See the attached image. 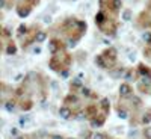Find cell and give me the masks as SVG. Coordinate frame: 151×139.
Segmentation results:
<instances>
[{
	"label": "cell",
	"mask_w": 151,
	"mask_h": 139,
	"mask_svg": "<svg viewBox=\"0 0 151 139\" xmlns=\"http://www.w3.org/2000/svg\"><path fill=\"white\" fill-rule=\"evenodd\" d=\"M64 32L68 36V40L71 41V44H76L86 32V23L79 21L76 18H68L64 23Z\"/></svg>",
	"instance_id": "1"
},
{
	"label": "cell",
	"mask_w": 151,
	"mask_h": 139,
	"mask_svg": "<svg viewBox=\"0 0 151 139\" xmlns=\"http://www.w3.org/2000/svg\"><path fill=\"white\" fill-rule=\"evenodd\" d=\"M70 65H71V55L67 53L65 50H60V52L55 53L50 58V62H48V67L56 73L67 71Z\"/></svg>",
	"instance_id": "2"
},
{
	"label": "cell",
	"mask_w": 151,
	"mask_h": 139,
	"mask_svg": "<svg viewBox=\"0 0 151 139\" xmlns=\"http://www.w3.org/2000/svg\"><path fill=\"white\" fill-rule=\"evenodd\" d=\"M116 59H118L116 50L109 47V48L103 50V52L95 58V64L101 68H113L116 64Z\"/></svg>",
	"instance_id": "3"
},
{
	"label": "cell",
	"mask_w": 151,
	"mask_h": 139,
	"mask_svg": "<svg viewBox=\"0 0 151 139\" xmlns=\"http://www.w3.org/2000/svg\"><path fill=\"white\" fill-rule=\"evenodd\" d=\"M48 50H50V53L52 55H55V53H58V52H60V50H65V44L62 42L60 40H52L48 42Z\"/></svg>",
	"instance_id": "4"
},
{
	"label": "cell",
	"mask_w": 151,
	"mask_h": 139,
	"mask_svg": "<svg viewBox=\"0 0 151 139\" xmlns=\"http://www.w3.org/2000/svg\"><path fill=\"white\" fill-rule=\"evenodd\" d=\"M98 112H100V106H97V104H88L85 107V117L88 120H94L98 115Z\"/></svg>",
	"instance_id": "5"
},
{
	"label": "cell",
	"mask_w": 151,
	"mask_h": 139,
	"mask_svg": "<svg viewBox=\"0 0 151 139\" xmlns=\"http://www.w3.org/2000/svg\"><path fill=\"white\" fill-rule=\"evenodd\" d=\"M30 11H32V5H29L26 2H20L17 6V12L20 17H27L30 14Z\"/></svg>",
	"instance_id": "6"
},
{
	"label": "cell",
	"mask_w": 151,
	"mask_h": 139,
	"mask_svg": "<svg viewBox=\"0 0 151 139\" xmlns=\"http://www.w3.org/2000/svg\"><path fill=\"white\" fill-rule=\"evenodd\" d=\"M106 118H107V113H104V112L100 110L98 115H97L94 120H91V122H92V125H95V127H101V125L106 122Z\"/></svg>",
	"instance_id": "7"
},
{
	"label": "cell",
	"mask_w": 151,
	"mask_h": 139,
	"mask_svg": "<svg viewBox=\"0 0 151 139\" xmlns=\"http://www.w3.org/2000/svg\"><path fill=\"white\" fill-rule=\"evenodd\" d=\"M119 95L121 97H132L133 95V88L129 83H121V86H119Z\"/></svg>",
	"instance_id": "8"
},
{
	"label": "cell",
	"mask_w": 151,
	"mask_h": 139,
	"mask_svg": "<svg viewBox=\"0 0 151 139\" xmlns=\"http://www.w3.org/2000/svg\"><path fill=\"white\" fill-rule=\"evenodd\" d=\"M18 106H20L21 110H30V109L33 107V102H32L30 98H21L20 103H18Z\"/></svg>",
	"instance_id": "9"
},
{
	"label": "cell",
	"mask_w": 151,
	"mask_h": 139,
	"mask_svg": "<svg viewBox=\"0 0 151 139\" xmlns=\"http://www.w3.org/2000/svg\"><path fill=\"white\" fill-rule=\"evenodd\" d=\"M59 115L64 118V120H70L71 118V115H73V110L70 109V106H62L60 109H59Z\"/></svg>",
	"instance_id": "10"
},
{
	"label": "cell",
	"mask_w": 151,
	"mask_h": 139,
	"mask_svg": "<svg viewBox=\"0 0 151 139\" xmlns=\"http://www.w3.org/2000/svg\"><path fill=\"white\" fill-rule=\"evenodd\" d=\"M5 53L9 55V56H12V55H15V53H17V44L12 41V40H11V41L8 42V45L5 47Z\"/></svg>",
	"instance_id": "11"
},
{
	"label": "cell",
	"mask_w": 151,
	"mask_h": 139,
	"mask_svg": "<svg viewBox=\"0 0 151 139\" xmlns=\"http://www.w3.org/2000/svg\"><path fill=\"white\" fill-rule=\"evenodd\" d=\"M98 106H100V110L109 115V112H110V104H109V100H107V98H101V102L98 103Z\"/></svg>",
	"instance_id": "12"
},
{
	"label": "cell",
	"mask_w": 151,
	"mask_h": 139,
	"mask_svg": "<svg viewBox=\"0 0 151 139\" xmlns=\"http://www.w3.org/2000/svg\"><path fill=\"white\" fill-rule=\"evenodd\" d=\"M64 103H65L67 106H70V104H79V98L76 97L74 94H70V95H67V97L64 98Z\"/></svg>",
	"instance_id": "13"
},
{
	"label": "cell",
	"mask_w": 151,
	"mask_h": 139,
	"mask_svg": "<svg viewBox=\"0 0 151 139\" xmlns=\"http://www.w3.org/2000/svg\"><path fill=\"white\" fill-rule=\"evenodd\" d=\"M70 88H71V91L73 92H76V91H77V89H80L82 91V82H80V79H73L71 80V83H70Z\"/></svg>",
	"instance_id": "14"
},
{
	"label": "cell",
	"mask_w": 151,
	"mask_h": 139,
	"mask_svg": "<svg viewBox=\"0 0 151 139\" xmlns=\"http://www.w3.org/2000/svg\"><path fill=\"white\" fill-rule=\"evenodd\" d=\"M137 70H139V73L142 76H145V77H151V68H148L147 65L139 64V65H137Z\"/></svg>",
	"instance_id": "15"
},
{
	"label": "cell",
	"mask_w": 151,
	"mask_h": 139,
	"mask_svg": "<svg viewBox=\"0 0 151 139\" xmlns=\"http://www.w3.org/2000/svg\"><path fill=\"white\" fill-rule=\"evenodd\" d=\"M142 124H150L151 122V107H148L147 110H145V113L142 115Z\"/></svg>",
	"instance_id": "16"
},
{
	"label": "cell",
	"mask_w": 151,
	"mask_h": 139,
	"mask_svg": "<svg viewBox=\"0 0 151 139\" xmlns=\"http://www.w3.org/2000/svg\"><path fill=\"white\" fill-rule=\"evenodd\" d=\"M47 38V33L44 30H38L36 32V38H35V42H44Z\"/></svg>",
	"instance_id": "17"
},
{
	"label": "cell",
	"mask_w": 151,
	"mask_h": 139,
	"mask_svg": "<svg viewBox=\"0 0 151 139\" xmlns=\"http://www.w3.org/2000/svg\"><path fill=\"white\" fill-rule=\"evenodd\" d=\"M132 106L134 107V109H137V107H141V104H142V102H141V98H137V97H133V100H132Z\"/></svg>",
	"instance_id": "18"
},
{
	"label": "cell",
	"mask_w": 151,
	"mask_h": 139,
	"mask_svg": "<svg viewBox=\"0 0 151 139\" xmlns=\"http://www.w3.org/2000/svg\"><path fill=\"white\" fill-rule=\"evenodd\" d=\"M144 138L145 139H151V127H150V125H147V127H144Z\"/></svg>",
	"instance_id": "19"
},
{
	"label": "cell",
	"mask_w": 151,
	"mask_h": 139,
	"mask_svg": "<svg viewBox=\"0 0 151 139\" xmlns=\"http://www.w3.org/2000/svg\"><path fill=\"white\" fill-rule=\"evenodd\" d=\"M5 106H6V109H8V110H12V109L15 107V100H8Z\"/></svg>",
	"instance_id": "20"
},
{
	"label": "cell",
	"mask_w": 151,
	"mask_h": 139,
	"mask_svg": "<svg viewBox=\"0 0 151 139\" xmlns=\"http://www.w3.org/2000/svg\"><path fill=\"white\" fill-rule=\"evenodd\" d=\"M23 33H24V35L27 33V27L24 26V24H21V26L18 27V36H23Z\"/></svg>",
	"instance_id": "21"
},
{
	"label": "cell",
	"mask_w": 151,
	"mask_h": 139,
	"mask_svg": "<svg viewBox=\"0 0 151 139\" xmlns=\"http://www.w3.org/2000/svg\"><path fill=\"white\" fill-rule=\"evenodd\" d=\"M94 139H110L107 135H104V133H95L94 135Z\"/></svg>",
	"instance_id": "22"
},
{
	"label": "cell",
	"mask_w": 151,
	"mask_h": 139,
	"mask_svg": "<svg viewBox=\"0 0 151 139\" xmlns=\"http://www.w3.org/2000/svg\"><path fill=\"white\" fill-rule=\"evenodd\" d=\"M118 113H119V117H122V118L127 117V112H125V109H124V107H121V104L118 106Z\"/></svg>",
	"instance_id": "23"
},
{
	"label": "cell",
	"mask_w": 151,
	"mask_h": 139,
	"mask_svg": "<svg viewBox=\"0 0 151 139\" xmlns=\"http://www.w3.org/2000/svg\"><path fill=\"white\" fill-rule=\"evenodd\" d=\"M2 35H3L5 38H9V36H11V32H9V29L3 27V30H2Z\"/></svg>",
	"instance_id": "24"
},
{
	"label": "cell",
	"mask_w": 151,
	"mask_h": 139,
	"mask_svg": "<svg viewBox=\"0 0 151 139\" xmlns=\"http://www.w3.org/2000/svg\"><path fill=\"white\" fill-rule=\"evenodd\" d=\"M21 2H23V0H21ZM24 2H26V3H29V5H32V6H35V5H38V3H40V0H24Z\"/></svg>",
	"instance_id": "25"
},
{
	"label": "cell",
	"mask_w": 151,
	"mask_h": 139,
	"mask_svg": "<svg viewBox=\"0 0 151 139\" xmlns=\"http://www.w3.org/2000/svg\"><path fill=\"white\" fill-rule=\"evenodd\" d=\"M124 20H130V11H125V14H124Z\"/></svg>",
	"instance_id": "26"
},
{
	"label": "cell",
	"mask_w": 151,
	"mask_h": 139,
	"mask_svg": "<svg viewBox=\"0 0 151 139\" xmlns=\"http://www.w3.org/2000/svg\"><path fill=\"white\" fill-rule=\"evenodd\" d=\"M48 139H64L62 136H58V135H53V136H50Z\"/></svg>",
	"instance_id": "27"
},
{
	"label": "cell",
	"mask_w": 151,
	"mask_h": 139,
	"mask_svg": "<svg viewBox=\"0 0 151 139\" xmlns=\"http://www.w3.org/2000/svg\"><path fill=\"white\" fill-rule=\"evenodd\" d=\"M148 45H151V38H150V40H148Z\"/></svg>",
	"instance_id": "28"
}]
</instances>
